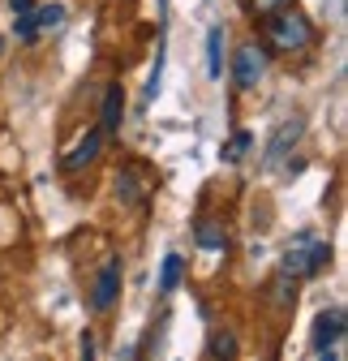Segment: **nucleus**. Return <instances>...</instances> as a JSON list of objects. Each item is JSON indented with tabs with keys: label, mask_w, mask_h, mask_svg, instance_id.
<instances>
[{
	"label": "nucleus",
	"mask_w": 348,
	"mask_h": 361,
	"mask_svg": "<svg viewBox=\"0 0 348 361\" xmlns=\"http://www.w3.org/2000/svg\"><path fill=\"white\" fill-rule=\"evenodd\" d=\"M0 48H5V39H0Z\"/></svg>",
	"instance_id": "nucleus-20"
},
{
	"label": "nucleus",
	"mask_w": 348,
	"mask_h": 361,
	"mask_svg": "<svg viewBox=\"0 0 348 361\" xmlns=\"http://www.w3.org/2000/svg\"><path fill=\"white\" fill-rule=\"evenodd\" d=\"M344 327H348V319H344L340 305H331L327 314H318V319H314V348H335L344 340Z\"/></svg>",
	"instance_id": "nucleus-6"
},
{
	"label": "nucleus",
	"mask_w": 348,
	"mask_h": 361,
	"mask_svg": "<svg viewBox=\"0 0 348 361\" xmlns=\"http://www.w3.org/2000/svg\"><path fill=\"white\" fill-rule=\"evenodd\" d=\"M206 73L211 78H224V26H211L206 30Z\"/></svg>",
	"instance_id": "nucleus-10"
},
{
	"label": "nucleus",
	"mask_w": 348,
	"mask_h": 361,
	"mask_svg": "<svg viewBox=\"0 0 348 361\" xmlns=\"http://www.w3.org/2000/svg\"><path fill=\"white\" fill-rule=\"evenodd\" d=\"M263 78H267V48H258V43H241L237 56H232V82L241 90H254Z\"/></svg>",
	"instance_id": "nucleus-3"
},
{
	"label": "nucleus",
	"mask_w": 348,
	"mask_h": 361,
	"mask_svg": "<svg viewBox=\"0 0 348 361\" xmlns=\"http://www.w3.org/2000/svg\"><path fill=\"white\" fill-rule=\"evenodd\" d=\"M301 129H306V121H301V116H292V121H284V125L275 129V138H271V147H267V164H280V159L297 147Z\"/></svg>",
	"instance_id": "nucleus-8"
},
{
	"label": "nucleus",
	"mask_w": 348,
	"mask_h": 361,
	"mask_svg": "<svg viewBox=\"0 0 348 361\" xmlns=\"http://www.w3.org/2000/svg\"><path fill=\"white\" fill-rule=\"evenodd\" d=\"M211 361H237V336L232 331H211Z\"/></svg>",
	"instance_id": "nucleus-15"
},
{
	"label": "nucleus",
	"mask_w": 348,
	"mask_h": 361,
	"mask_svg": "<svg viewBox=\"0 0 348 361\" xmlns=\"http://www.w3.org/2000/svg\"><path fill=\"white\" fill-rule=\"evenodd\" d=\"M327 262H331V245L327 241H318L314 233H297L288 241V250H284L280 271H284V276H292V280H314V276H323Z\"/></svg>",
	"instance_id": "nucleus-1"
},
{
	"label": "nucleus",
	"mask_w": 348,
	"mask_h": 361,
	"mask_svg": "<svg viewBox=\"0 0 348 361\" xmlns=\"http://www.w3.org/2000/svg\"><path fill=\"white\" fill-rule=\"evenodd\" d=\"M181 276H185V258L181 254H168L163 258V271H159V288L163 293H177L181 288Z\"/></svg>",
	"instance_id": "nucleus-11"
},
{
	"label": "nucleus",
	"mask_w": 348,
	"mask_h": 361,
	"mask_svg": "<svg viewBox=\"0 0 348 361\" xmlns=\"http://www.w3.org/2000/svg\"><path fill=\"white\" fill-rule=\"evenodd\" d=\"M104 142H108V138H104V129H86V133H82V142L61 159V172H82V168H91V164L99 159Z\"/></svg>",
	"instance_id": "nucleus-5"
},
{
	"label": "nucleus",
	"mask_w": 348,
	"mask_h": 361,
	"mask_svg": "<svg viewBox=\"0 0 348 361\" xmlns=\"http://www.w3.org/2000/svg\"><path fill=\"white\" fill-rule=\"evenodd\" d=\"M9 9H13V18H26V13H35V0H9Z\"/></svg>",
	"instance_id": "nucleus-18"
},
{
	"label": "nucleus",
	"mask_w": 348,
	"mask_h": 361,
	"mask_svg": "<svg viewBox=\"0 0 348 361\" xmlns=\"http://www.w3.org/2000/svg\"><path fill=\"white\" fill-rule=\"evenodd\" d=\"M116 198L129 202V207L142 202V185H138V172H134V168H125V172L116 176Z\"/></svg>",
	"instance_id": "nucleus-12"
},
{
	"label": "nucleus",
	"mask_w": 348,
	"mask_h": 361,
	"mask_svg": "<svg viewBox=\"0 0 348 361\" xmlns=\"http://www.w3.org/2000/svg\"><path fill=\"white\" fill-rule=\"evenodd\" d=\"M82 361H95V340L82 336Z\"/></svg>",
	"instance_id": "nucleus-19"
},
{
	"label": "nucleus",
	"mask_w": 348,
	"mask_h": 361,
	"mask_svg": "<svg viewBox=\"0 0 348 361\" xmlns=\"http://www.w3.org/2000/svg\"><path fill=\"white\" fill-rule=\"evenodd\" d=\"M249 142H254V133H237V138L224 147V159H241V155L249 151Z\"/></svg>",
	"instance_id": "nucleus-17"
},
{
	"label": "nucleus",
	"mask_w": 348,
	"mask_h": 361,
	"mask_svg": "<svg viewBox=\"0 0 348 361\" xmlns=\"http://www.w3.org/2000/svg\"><path fill=\"white\" fill-rule=\"evenodd\" d=\"M267 43L275 52H306L310 43H314V26H310V18L301 13V9H280V13H271L267 18Z\"/></svg>",
	"instance_id": "nucleus-2"
},
{
	"label": "nucleus",
	"mask_w": 348,
	"mask_h": 361,
	"mask_svg": "<svg viewBox=\"0 0 348 361\" xmlns=\"http://www.w3.org/2000/svg\"><path fill=\"white\" fill-rule=\"evenodd\" d=\"M194 237H198L202 250H224L228 245V228H224L220 219H198L194 224Z\"/></svg>",
	"instance_id": "nucleus-9"
},
{
	"label": "nucleus",
	"mask_w": 348,
	"mask_h": 361,
	"mask_svg": "<svg viewBox=\"0 0 348 361\" xmlns=\"http://www.w3.org/2000/svg\"><path fill=\"white\" fill-rule=\"evenodd\" d=\"M280 9H288V0H249V13L254 18H271Z\"/></svg>",
	"instance_id": "nucleus-16"
},
{
	"label": "nucleus",
	"mask_w": 348,
	"mask_h": 361,
	"mask_svg": "<svg viewBox=\"0 0 348 361\" xmlns=\"http://www.w3.org/2000/svg\"><path fill=\"white\" fill-rule=\"evenodd\" d=\"M30 18H35V35H43V30H52V26L65 22V5H56V0H52V5H39Z\"/></svg>",
	"instance_id": "nucleus-13"
},
{
	"label": "nucleus",
	"mask_w": 348,
	"mask_h": 361,
	"mask_svg": "<svg viewBox=\"0 0 348 361\" xmlns=\"http://www.w3.org/2000/svg\"><path fill=\"white\" fill-rule=\"evenodd\" d=\"M120 121H125V90H120V82H108L104 86V121H99L104 138L120 133Z\"/></svg>",
	"instance_id": "nucleus-7"
},
{
	"label": "nucleus",
	"mask_w": 348,
	"mask_h": 361,
	"mask_svg": "<svg viewBox=\"0 0 348 361\" xmlns=\"http://www.w3.org/2000/svg\"><path fill=\"white\" fill-rule=\"evenodd\" d=\"M116 297H120V258H108V262H104V271L95 276L91 305H95L99 314H108V310L116 305Z\"/></svg>",
	"instance_id": "nucleus-4"
},
{
	"label": "nucleus",
	"mask_w": 348,
	"mask_h": 361,
	"mask_svg": "<svg viewBox=\"0 0 348 361\" xmlns=\"http://www.w3.org/2000/svg\"><path fill=\"white\" fill-rule=\"evenodd\" d=\"M292 301H297V280L280 271V276H275V284H271V305H275V310H288Z\"/></svg>",
	"instance_id": "nucleus-14"
}]
</instances>
